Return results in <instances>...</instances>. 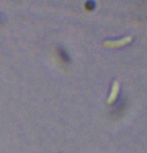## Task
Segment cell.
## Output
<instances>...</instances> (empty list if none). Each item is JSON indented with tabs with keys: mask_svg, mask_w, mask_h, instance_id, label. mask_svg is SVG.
Here are the masks:
<instances>
[{
	"mask_svg": "<svg viewBox=\"0 0 147 153\" xmlns=\"http://www.w3.org/2000/svg\"><path fill=\"white\" fill-rule=\"evenodd\" d=\"M117 91H118V84H117V82H115L114 88H113V91H112V93H111V97H110V99L108 100V102H112V100H114L115 96L117 94Z\"/></svg>",
	"mask_w": 147,
	"mask_h": 153,
	"instance_id": "obj_1",
	"label": "cell"
}]
</instances>
